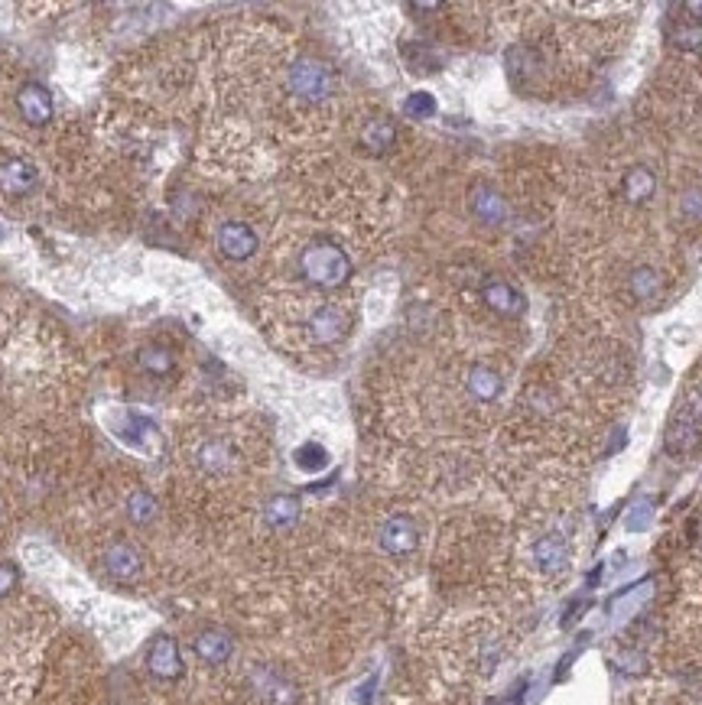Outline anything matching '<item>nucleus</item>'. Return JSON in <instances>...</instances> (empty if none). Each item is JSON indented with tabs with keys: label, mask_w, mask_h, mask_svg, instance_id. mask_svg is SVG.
Returning <instances> with one entry per match:
<instances>
[{
	"label": "nucleus",
	"mask_w": 702,
	"mask_h": 705,
	"mask_svg": "<svg viewBox=\"0 0 702 705\" xmlns=\"http://www.w3.org/2000/svg\"><path fill=\"white\" fill-rule=\"evenodd\" d=\"M299 267H303V277L309 283L322 286V290H338L351 280V257L335 244H312L299 257Z\"/></svg>",
	"instance_id": "1"
},
{
	"label": "nucleus",
	"mask_w": 702,
	"mask_h": 705,
	"mask_svg": "<svg viewBox=\"0 0 702 705\" xmlns=\"http://www.w3.org/2000/svg\"><path fill=\"white\" fill-rule=\"evenodd\" d=\"M286 82H290V91L296 98L303 101H325L335 95V72L329 69L325 62L312 59V56H303L290 65V75H286Z\"/></svg>",
	"instance_id": "2"
},
{
	"label": "nucleus",
	"mask_w": 702,
	"mask_h": 705,
	"mask_svg": "<svg viewBox=\"0 0 702 705\" xmlns=\"http://www.w3.org/2000/svg\"><path fill=\"white\" fill-rule=\"evenodd\" d=\"M247 680H251L254 696L264 705H296L299 702L296 683L286 673L273 670V667H254Z\"/></svg>",
	"instance_id": "3"
},
{
	"label": "nucleus",
	"mask_w": 702,
	"mask_h": 705,
	"mask_svg": "<svg viewBox=\"0 0 702 705\" xmlns=\"http://www.w3.org/2000/svg\"><path fill=\"white\" fill-rule=\"evenodd\" d=\"M699 420H702V407H696L693 397H686V403L680 407V413L673 416V423L667 429V439H663V446H667L670 455H686L699 446Z\"/></svg>",
	"instance_id": "4"
},
{
	"label": "nucleus",
	"mask_w": 702,
	"mask_h": 705,
	"mask_svg": "<svg viewBox=\"0 0 702 705\" xmlns=\"http://www.w3.org/2000/svg\"><path fill=\"white\" fill-rule=\"evenodd\" d=\"M147 670L163 683H176L186 673V660H182V650L176 644V637L169 634H156L147 650Z\"/></svg>",
	"instance_id": "5"
},
{
	"label": "nucleus",
	"mask_w": 702,
	"mask_h": 705,
	"mask_svg": "<svg viewBox=\"0 0 702 705\" xmlns=\"http://www.w3.org/2000/svg\"><path fill=\"white\" fill-rule=\"evenodd\" d=\"M377 543L387 556H410L420 546V527L410 514H394L384 520L381 533H377Z\"/></svg>",
	"instance_id": "6"
},
{
	"label": "nucleus",
	"mask_w": 702,
	"mask_h": 705,
	"mask_svg": "<svg viewBox=\"0 0 702 705\" xmlns=\"http://www.w3.org/2000/svg\"><path fill=\"white\" fill-rule=\"evenodd\" d=\"M101 569L108 572V579H114V582H134L143 572V556L134 543L114 540L111 546H104Z\"/></svg>",
	"instance_id": "7"
},
{
	"label": "nucleus",
	"mask_w": 702,
	"mask_h": 705,
	"mask_svg": "<svg viewBox=\"0 0 702 705\" xmlns=\"http://www.w3.org/2000/svg\"><path fill=\"white\" fill-rule=\"evenodd\" d=\"M351 329V316L342 309V306H319L316 312L309 316V335L316 338L319 345H335V342H342V338L348 335Z\"/></svg>",
	"instance_id": "8"
},
{
	"label": "nucleus",
	"mask_w": 702,
	"mask_h": 705,
	"mask_svg": "<svg viewBox=\"0 0 702 705\" xmlns=\"http://www.w3.org/2000/svg\"><path fill=\"white\" fill-rule=\"evenodd\" d=\"M17 108H20V117L30 127H43L52 121V95L46 85L39 82H26L20 85L17 91Z\"/></svg>",
	"instance_id": "9"
},
{
	"label": "nucleus",
	"mask_w": 702,
	"mask_h": 705,
	"mask_svg": "<svg viewBox=\"0 0 702 705\" xmlns=\"http://www.w3.org/2000/svg\"><path fill=\"white\" fill-rule=\"evenodd\" d=\"M481 299H485V306L491 312H498V316L504 319H517V316H524V309H527V299L520 296V290H514L507 280H488L485 286H481Z\"/></svg>",
	"instance_id": "10"
},
{
	"label": "nucleus",
	"mask_w": 702,
	"mask_h": 705,
	"mask_svg": "<svg viewBox=\"0 0 702 705\" xmlns=\"http://www.w3.org/2000/svg\"><path fill=\"white\" fill-rule=\"evenodd\" d=\"M218 251L225 254L228 260H247L254 257V251L260 247L257 234L244 225V221H225V225L218 228Z\"/></svg>",
	"instance_id": "11"
},
{
	"label": "nucleus",
	"mask_w": 702,
	"mask_h": 705,
	"mask_svg": "<svg viewBox=\"0 0 702 705\" xmlns=\"http://www.w3.org/2000/svg\"><path fill=\"white\" fill-rule=\"evenodd\" d=\"M195 657L208 667H221V663H228L234 657V637L221 628H205L199 637H195Z\"/></svg>",
	"instance_id": "12"
},
{
	"label": "nucleus",
	"mask_w": 702,
	"mask_h": 705,
	"mask_svg": "<svg viewBox=\"0 0 702 705\" xmlns=\"http://www.w3.org/2000/svg\"><path fill=\"white\" fill-rule=\"evenodd\" d=\"M39 182V173L33 163L26 160H7L0 163V192L10 195V199H20V195H30Z\"/></svg>",
	"instance_id": "13"
},
{
	"label": "nucleus",
	"mask_w": 702,
	"mask_h": 705,
	"mask_svg": "<svg viewBox=\"0 0 702 705\" xmlns=\"http://www.w3.org/2000/svg\"><path fill=\"white\" fill-rule=\"evenodd\" d=\"M533 563H537L543 572H563L569 566V543L563 533H546L537 543H533Z\"/></svg>",
	"instance_id": "14"
},
{
	"label": "nucleus",
	"mask_w": 702,
	"mask_h": 705,
	"mask_svg": "<svg viewBox=\"0 0 702 705\" xmlns=\"http://www.w3.org/2000/svg\"><path fill=\"white\" fill-rule=\"evenodd\" d=\"M299 514H303V504H299L296 494H273L264 504V524L270 530H290Z\"/></svg>",
	"instance_id": "15"
},
{
	"label": "nucleus",
	"mask_w": 702,
	"mask_h": 705,
	"mask_svg": "<svg viewBox=\"0 0 702 705\" xmlns=\"http://www.w3.org/2000/svg\"><path fill=\"white\" fill-rule=\"evenodd\" d=\"M472 215L481 221V225H501V221L507 218V202L494 189L478 186L472 192Z\"/></svg>",
	"instance_id": "16"
},
{
	"label": "nucleus",
	"mask_w": 702,
	"mask_h": 705,
	"mask_svg": "<svg viewBox=\"0 0 702 705\" xmlns=\"http://www.w3.org/2000/svg\"><path fill=\"white\" fill-rule=\"evenodd\" d=\"M124 511H127V520H130L134 527H150L153 520L160 517V501H156L147 488H137V491L127 498Z\"/></svg>",
	"instance_id": "17"
},
{
	"label": "nucleus",
	"mask_w": 702,
	"mask_h": 705,
	"mask_svg": "<svg viewBox=\"0 0 702 705\" xmlns=\"http://www.w3.org/2000/svg\"><path fill=\"white\" fill-rule=\"evenodd\" d=\"M501 374L494 371V368H485V364H478V368L468 371V394H472L475 400L481 403H491V400H498L501 394Z\"/></svg>",
	"instance_id": "18"
},
{
	"label": "nucleus",
	"mask_w": 702,
	"mask_h": 705,
	"mask_svg": "<svg viewBox=\"0 0 702 705\" xmlns=\"http://www.w3.org/2000/svg\"><path fill=\"white\" fill-rule=\"evenodd\" d=\"M394 140H397V127L390 124V121H384V117L368 121V127L361 130V143L371 153H387L390 147H394Z\"/></svg>",
	"instance_id": "19"
},
{
	"label": "nucleus",
	"mask_w": 702,
	"mask_h": 705,
	"mask_svg": "<svg viewBox=\"0 0 702 705\" xmlns=\"http://www.w3.org/2000/svg\"><path fill=\"white\" fill-rule=\"evenodd\" d=\"M137 358H140V368L147 371V374H156V377H166L169 371H173V364H176L173 351H169L166 345H160V342L140 348Z\"/></svg>",
	"instance_id": "20"
},
{
	"label": "nucleus",
	"mask_w": 702,
	"mask_h": 705,
	"mask_svg": "<svg viewBox=\"0 0 702 705\" xmlns=\"http://www.w3.org/2000/svg\"><path fill=\"white\" fill-rule=\"evenodd\" d=\"M654 189H657V176L644 166H637L624 176V195H628L631 202H647L650 195H654Z\"/></svg>",
	"instance_id": "21"
},
{
	"label": "nucleus",
	"mask_w": 702,
	"mask_h": 705,
	"mask_svg": "<svg viewBox=\"0 0 702 705\" xmlns=\"http://www.w3.org/2000/svg\"><path fill=\"white\" fill-rule=\"evenodd\" d=\"M628 286H631V296H634V299H641V303H650V299H657V293H660V277H657L654 267H637V270L631 273Z\"/></svg>",
	"instance_id": "22"
},
{
	"label": "nucleus",
	"mask_w": 702,
	"mask_h": 705,
	"mask_svg": "<svg viewBox=\"0 0 702 705\" xmlns=\"http://www.w3.org/2000/svg\"><path fill=\"white\" fill-rule=\"evenodd\" d=\"M199 465L205 472H228L234 465V452L225 446V442H205L199 449Z\"/></svg>",
	"instance_id": "23"
},
{
	"label": "nucleus",
	"mask_w": 702,
	"mask_h": 705,
	"mask_svg": "<svg viewBox=\"0 0 702 705\" xmlns=\"http://www.w3.org/2000/svg\"><path fill=\"white\" fill-rule=\"evenodd\" d=\"M293 459L296 468H303V472H322V468H329V449L319 446V442H306V446L293 452Z\"/></svg>",
	"instance_id": "24"
},
{
	"label": "nucleus",
	"mask_w": 702,
	"mask_h": 705,
	"mask_svg": "<svg viewBox=\"0 0 702 705\" xmlns=\"http://www.w3.org/2000/svg\"><path fill=\"white\" fill-rule=\"evenodd\" d=\"M403 114L413 117V121H426V117L436 114V101L426 91H413V95L403 101Z\"/></svg>",
	"instance_id": "25"
},
{
	"label": "nucleus",
	"mask_w": 702,
	"mask_h": 705,
	"mask_svg": "<svg viewBox=\"0 0 702 705\" xmlns=\"http://www.w3.org/2000/svg\"><path fill=\"white\" fill-rule=\"evenodd\" d=\"M673 43L680 49H699L702 46V26L699 23H683L680 30H673Z\"/></svg>",
	"instance_id": "26"
},
{
	"label": "nucleus",
	"mask_w": 702,
	"mask_h": 705,
	"mask_svg": "<svg viewBox=\"0 0 702 705\" xmlns=\"http://www.w3.org/2000/svg\"><path fill=\"white\" fill-rule=\"evenodd\" d=\"M20 579H23V572H20L17 563H0V602H4L7 595H13Z\"/></svg>",
	"instance_id": "27"
},
{
	"label": "nucleus",
	"mask_w": 702,
	"mask_h": 705,
	"mask_svg": "<svg viewBox=\"0 0 702 705\" xmlns=\"http://www.w3.org/2000/svg\"><path fill=\"white\" fill-rule=\"evenodd\" d=\"M644 527H647V507L641 504V507L634 511V517L628 520V530H644Z\"/></svg>",
	"instance_id": "28"
},
{
	"label": "nucleus",
	"mask_w": 702,
	"mask_h": 705,
	"mask_svg": "<svg viewBox=\"0 0 702 705\" xmlns=\"http://www.w3.org/2000/svg\"><path fill=\"white\" fill-rule=\"evenodd\" d=\"M686 10H689V13H699V17H702V0H689Z\"/></svg>",
	"instance_id": "29"
},
{
	"label": "nucleus",
	"mask_w": 702,
	"mask_h": 705,
	"mask_svg": "<svg viewBox=\"0 0 702 705\" xmlns=\"http://www.w3.org/2000/svg\"><path fill=\"white\" fill-rule=\"evenodd\" d=\"M0 241H4V228H0Z\"/></svg>",
	"instance_id": "30"
}]
</instances>
